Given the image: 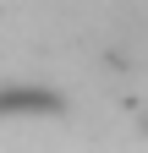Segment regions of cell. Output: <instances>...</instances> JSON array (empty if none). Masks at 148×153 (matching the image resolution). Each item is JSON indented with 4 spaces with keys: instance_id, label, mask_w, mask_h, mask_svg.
I'll list each match as a JSON object with an SVG mask.
<instances>
[{
    "instance_id": "1",
    "label": "cell",
    "mask_w": 148,
    "mask_h": 153,
    "mask_svg": "<svg viewBox=\"0 0 148 153\" xmlns=\"http://www.w3.org/2000/svg\"><path fill=\"white\" fill-rule=\"evenodd\" d=\"M61 109L49 88H0V120H22V115H49Z\"/></svg>"
}]
</instances>
